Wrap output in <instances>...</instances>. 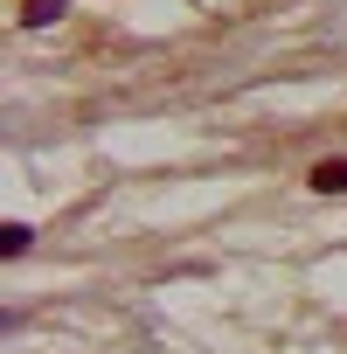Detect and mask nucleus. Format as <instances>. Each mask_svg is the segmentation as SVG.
I'll return each instance as SVG.
<instances>
[{"label": "nucleus", "mask_w": 347, "mask_h": 354, "mask_svg": "<svg viewBox=\"0 0 347 354\" xmlns=\"http://www.w3.org/2000/svg\"><path fill=\"white\" fill-rule=\"evenodd\" d=\"M56 15H63V0H28V8H21V21H28V28H49Z\"/></svg>", "instance_id": "nucleus-2"}, {"label": "nucleus", "mask_w": 347, "mask_h": 354, "mask_svg": "<svg viewBox=\"0 0 347 354\" xmlns=\"http://www.w3.org/2000/svg\"><path fill=\"white\" fill-rule=\"evenodd\" d=\"M35 236H28V223H8V230H0V257H21Z\"/></svg>", "instance_id": "nucleus-3"}, {"label": "nucleus", "mask_w": 347, "mask_h": 354, "mask_svg": "<svg viewBox=\"0 0 347 354\" xmlns=\"http://www.w3.org/2000/svg\"><path fill=\"white\" fill-rule=\"evenodd\" d=\"M312 188H319V195H347V160H326V167L312 174Z\"/></svg>", "instance_id": "nucleus-1"}]
</instances>
